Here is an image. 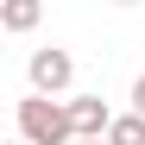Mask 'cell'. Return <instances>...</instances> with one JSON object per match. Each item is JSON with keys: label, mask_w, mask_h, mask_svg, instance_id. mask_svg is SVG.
I'll return each instance as SVG.
<instances>
[{"label": "cell", "mask_w": 145, "mask_h": 145, "mask_svg": "<svg viewBox=\"0 0 145 145\" xmlns=\"http://www.w3.org/2000/svg\"><path fill=\"white\" fill-rule=\"evenodd\" d=\"M69 126H76V139L101 145V139L114 133V114H107V101H101V95H76V101H69Z\"/></svg>", "instance_id": "cell-3"}, {"label": "cell", "mask_w": 145, "mask_h": 145, "mask_svg": "<svg viewBox=\"0 0 145 145\" xmlns=\"http://www.w3.org/2000/svg\"><path fill=\"white\" fill-rule=\"evenodd\" d=\"M76 145H88V139H76Z\"/></svg>", "instance_id": "cell-8"}, {"label": "cell", "mask_w": 145, "mask_h": 145, "mask_svg": "<svg viewBox=\"0 0 145 145\" xmlns=\"http://www.w3.org/2000/svg\"><path fill=\"white\" fill-rule=\"evenodd\" d=\"M19 139H25V145H76V126H69V101H44V95H25V101H19Z\"/></svg>", "instance_id": "cell-1"}, {"label": "cell", "mask_w": 145, "mask_h": 145, "mask_svg": "<svg viewBox=\"0 0 145 145\" xmlns=\"http://www.w3.org/2000/svg\"><path fill=\"white\" fill-rule=\"evenodd\" d=\"M107 145H145V120H139V114H114Z\"/></svg>", "instance_id": "cell-5"}, {"label": "cell", "mask_w": 145, "mask_h": 145, "mask_svg": "<svg viewBox=\"0 0 145 145\" xmlns=\"http://www.w3.org/2000/svg\"><path fill=\"white\" fill-rule=\"evenodd\" d=\"M0 25L7 32H32L38 25V0H7V7H0Z\"/></svg>", "instance_id": "cell-4"}, {"label": "cell", "mask_w": 145, "mask_h": 145, "mask_svg": "<svg viewBox=\"0 0 145 145\" xmlns=\"http://www.w3.org/2000/svg\"><path fill=\"white\" fill-rule=\"evenodd\" d=\"M32 95H44V101H57V95L69 88V76H76V63H69V51H57V44H51V51H32Z\"/></svg>", "instance_id": "cell-2"}, {"label": "cell", "mask_w": 145, "mask_h": 145, "mask_svg": "<svg viewBox=\"0 0 145 145\" xmlns=\"http://www.w3.org/2000/svg\"><path fill=\"white\" fill-rule=\"evenodd\" d=\"M13 145H25V139H13Z\"/></svg>", "instance_id": "cell-7"}, {"label": "cell", "mask_w": 145, "mask_h": 145, "mask_svg": "<svg viewBox=\"0 0 145 145\" xmlns=\"http://www.w3.org/2000/svg\"><path fill=\"white\" fill-rule=\"evenodd\" d=\"M133 114H139V120H145V76H139V82H133Z\"/></svg>", "instance_id": "cell-6"}]
</instances>
